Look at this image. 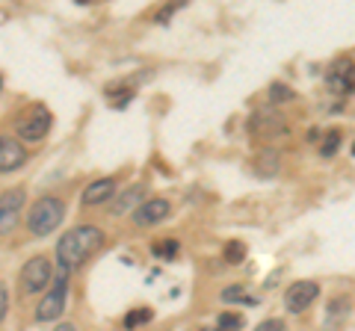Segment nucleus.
<instances>
[{"label": "nucleus", "instance_id": "obj_1", "mask_svg": "<svg viewBox=\"0 0 355 331\" xmlns=\"http://www.w3.org/2000/svg\"><path fill=\"white\" fill-rule=\"evenodd\" d=\"M104 242V231L95 228V225H80V228H71L69 234H62L57 242V258H60V267L62 269H80L83 263L101 249Z\"/></svg>", "mask_w": 355, "mask_h": 331}, {"label": "nucleus", "instance_id": "obj_2", "mask_svg": "<svg viewBox=\"0 0 355 331\" xmlns=\"http://www.w3.org/2000/svg\"><path fill=\"white\" fill-rule=\"evenodd\" d=\"M62 216H65V204L60 202V198L42 195L39 202L30 207L27 228H30V234H36V237H48V234H53V231L60 228Z\"/></svg>", "mask_w": 355, "mask_h": 331}, {"label": "nucleus", "instance_id": "obj_3", "mask_svg": "<svg viewBox=\"0 0 355 331\" xmlns=\"http://www.w3.org/2000/svg\"><path fill=\"white\" fill-rule=\"evenodd\" d=\"M249 134L258 142H263L266 148H272L275 142L291 136V127H287V118L282 113H275V109H258L249 118Z\"/></svg>", "mask_w": 355, "mask_h": 331}, {"label": "nucleus", "instance_id": "obj_4", "mask_svg": "<svg viewBox=\"0 0 355 331\" xmlns=\"http://www.w3.org/2000/svg\"><path fill=\"white\" fill-rule=\"evenodd\" d=\"M69 275H71L69 269L60 267L57 281H53L48 296H44L36 307V323H53V319H60L62 307H65V296H69Z\"/></svg>", "mask_w": 355, "mask_h": 331}, {"label": "nucleus", "instance_id": "obj_5", "mask_svg": "<svg viewBox=\"0 0 355 331\" xmlns=\"http://www.w3.org/2000/svg\"><path fill=\"white\" fill-rule=\"evenodd\" d=\"M53 125V116L48 113L44 107H30L24 116H18L15 121V134L21 139H27V142H39L48 136V130Z\"/></svg>", "mask_w": 355, "mask_h": 331}, {"label": "nucleus", "instance_id": "obj_6", "mask_svg": "<svg viewBox=\"0 0 355 331\" xmlns=\"http://www.w3.org/2000/svg\"><path fill=\"white\" fill-rule=\"evenodd\" d=\"M51 281V263L44 260V258H33L24 263V269H21V293L24 296H33V293H42L44 287H48Z\"/></svg>", "mask_w": 355, "mask_h": 331}, {"label": "nucleus", "instance_id": "obj_7", "mask_svg": "<svg viewBox=\"0 0 355 331\" xmlns=\"http://www.w3.org/2000/svg\"><path fill=\"white\" fill-rule=\"evenodd\" d=\"M326 86L335 95H340V98H347L352 89H355V65H352V60H347V57H340V60H335L329 65V71H326Z\"/></svg>", "mask_w": 355, "mask_h": 331}, {"label": "nucleus", "instance_id": "obj_8", "mask_svg": "<svg viewBox=\"0 0 355 331\" xmlns=\"http://www.w3.org/2000/svg\"><path fill=\"white\" fill-rule=\"evenodd\" d=\"M24 190H6L0 195V237L12 234L15 225H18V213L24 207Z\"/></svg>", "mask_w": 355, "mask_h": 331}, {"label": "nucleus", "instance_id": "obj_9", "mask_svg": "<svg viewBox=\"0 0 355 331\" xmlns=\"http://www.w3.org/2000/svg\"><path fill=\"white\" fill-rule=\"evenodd\" d=\"M169 213H172V204L166 202V198H148V202H142L137 211L130 213V219L137 228H151V225L163 222V219H169Z\"/></svg>", "mask_w": 355, "mask_h": 331}, {"label": "nucleus", "instance_id": "obj_10", "mask_svg": "<svg viewBox=\"0 0 355 331\" xmlns=\"http://www.w3.org/2000/svg\"><path fill=\"white\" fill-rule=\"evenodd\" d=\"M320 296V287L317 281H296L293 287H287V293H284V307L291 314H299V311H305V307L314 302Z\"/></svg>", "mask_w": 355, "mask_h": 331}, {"label": "nucleus", "instance_id": "obj_11", "mask_svg": "<svg viewBox=\"0 0 355 331\" xmlns=\"http://www.w3.org/2000/svg\"><path fill=\"white\" fill-rule=\"evenodd\" d=\"M27 163V148L12 136H0V175L15 172Z\"/></svg>", "mask_w": 355, "mask_h": 331}, {"label": "nucleus", "instance_id": "obj_12", "mask_svg": "<svg viewBox=\"0 0 355 331\" xmlns=\"http://www.w3.org/2000/svg\"><path fill=\"white\" fill-rule=\"evenodd\" d=\"M116 195V181L113 178H98L83 190V207H98L107 204Z\"/></svg>", "mask_w": 355, "mask_h": 331}, {"label": "nucleus", "instance_id": "obj_13", "mask_svg": "<svg viewBox=\"0 0 355 331\" xmlns=\"http://www.w3.org/2000/svg\"><path fill=\"white\" fill-rule=\"evenodd\" d=\"M142 193H146V190H142L139 184H137V186H128V190L116 198V204H113V216H125L128 211H130V213L137 211V207L142 204Z\"/></svg>", "mask_w": 355, "mask_h": 331}, {"label": "nucleus", "instance_id": "obj_14", "mask_svg": "<svg viewBox=\"0 0 355 331\" xmlns=\"http://www.w3.org/2000/svg\"><path fill=\"white\" fill-rule=\"evenodd\" d=\"M254 169H258L261 178H272V175H279V154L272 148H263L261 157L254 160Z\"/></svg>", "mask_w": 355, "mask_h": 331}, {"label": "nucleus", "instance_id": "obj_15", "mask_svg": "<svg viewBox=\"0 0 355 331\" xmlns=\"http://www.w3.org/2000/svg\"><path fill=\"white\" fill-rule=\"evenodd\" d=\"M222 302L225 305H258V299L254 296H249L246 287H240V284H231L222 290Z\"/></svg>", "mask_w": 355, "mask_h": 331}, {"label": "nucleus", "instance_id": "obj_16", "mask_svg": "<svg viewBox=\"0 0 355 331\" xmlns=\"http://www.w3.org/2000/svg\"><path fill=\"white\" fill-rule=\"evenodd\" d=\"M347 307H349L347 299H335V302L329 305V328H331V331L338 328L340 319H347Z\"/></svg>", "mask_w": 355, "mask_h": 331}, {"label": "nucleus", "instance_id": "obj_17", "mask_svg": "<svg viewBox=\"0 0 355 331\" xmlns=\"http://www.w3.org/2000/svg\"><path fill=\"white\" fill-rule=\"evenodd\" d=\"M222 258H225V263H243V258H246V246H243L240 240H231L228 246H225V251H222Z\"/></svg>", "mask_w": 355, "mask_h": 331}, {"label": "nucleus", "instance_id": "obj_18", "mask_svg": "<svg viewBox=\"0 0 355 331\" xmlns=\"http://www.w3.org/2000/svg\"><path fill=\"white\" fill-rule=\"evenodd\" d=\"M291 98H296L291 86H284V83H272L270 86V104H287Z\"/></svg>", "mask_w": 355, "mask_h": 331}, {"label": "nucleus", "instance_id": "obj_19", "mask_svg": "<svg viewBox=\"0 0 355 331\" xmlns=\"http://www.w3.org/2000/svg\"><path fill=\"white\" fill-rule=\"evenodd\" d=\"M151 251L157 258H163V260H172L175 255H178V240H163V242H157V246H151Z\"/></svg>", "mask_w": 355, "mask_h": 331}, {"label": "nucleus", "instance_id": "obj_20", "mask_svg": "<svg viewBox=\"0 0 355 331\" xmlns=\"http://www.w3.org/2000/svg\"><path fill=\"white\" fill-rule=\"evenodd\" d=\"M151 316H154L151 307H137L133 314H128V316H125V328H137V325H142V323H148Z\"/></svg>", "mask_w": 355, "mask_h": 331}, {"label": "nucleus", "instance_id": "obj_21", "mask_svg": "<svg viewBox=\"0 0 355 331\" xmlns=\"http://www.w3.org/2000/svg\"><path fill=\"white\" fill-rule=\"evenodd\" d=\"M216 328L219 331H240L243 328V319L237 316V314H219V319H216Z\"/></svg>", "mask_w": 355, "mask_h": 331}, {"label": "nucleus", "instance_id": "obj_22", "mask_svg": "<svg viewBox=\"0 0 355 331\" xmlns=\"http://www.w3.org/2000/svg\"><path fill=\"white\" fill-rule=\"evenodd\" d=\"M107 98H116V107H128V101L133 98V89H125V86H107Z\"/></svg>", "mask_w": 355, "mask_h": 331}, {"label": "nucleus", "instance_id": "obj_23", "mask_svg": "<svg viewBox=\"0 0 355 331\" xmlns=\"http://www.w3.org/2000/svg\"><path fill=\"white\" fill-rule=\"evenodd\" d=\"M338 145H340V134H338V130H329L326 139H323V148H320V154H323V157H335Z\"/></svg>", "mask_w": 355, "mask_h": 331}, {"label": "nucleus", "instance_id": "obj_24", "mask_svg": "<svg viewBox=\"0 0 355 331\" xmlns=\"http://www.w3.org/2000/svg\"><path fill=\"white\" fill-rule=\"evenodd\" d=\"M252 331H284V323L282 319H263V323H258Z\"/></svg>", "mask_w": 355, "mask_h": 331}, {"label": "nucleus", "instance_id": "obj_25", "mask_svg": "<svg viewBox=\"0 0 355 331\" xmlns=\"http://www.w3.org/2000/svg\"><path fill=\"white\" fill-rule=\"evenodd\" d=\"M181 6H184V3H169V6H166V9H163V12L157 15V21H160V24H166V21H169V15L175 12V9H181Z\"/></svg>", "mask_w": 355, "mask_h": 331}, {"label": "nucleus", "instance_id": "obj_26", "mask_svg": "<svg viewBox=\"0 0 355 331\" xmlns=\"http://www.w3.org/2000/svg\"><path fill=\"white\" fill-rule=\"evenodd\" d=\"M6 287H0V323H3V316H6Z\"/></svg>", "mask_w": 355, "mask_h": 331}, {"label": "nucleus", "instance_id": "obj_27", "mask_svg": "<svg viewBox=\"0 0 355 331\" xmlns=\"http://www.w3.org/2000/svg\"><path fill=\"white\" fill-rule=\"evenodd\" d=\"M57 331H77V328H74V325H71V323H62V325H60V328H57Z\"/></svg>", "mask_w": 355, "mask_h": 331}, {"label": "nucleus", "instance_id": "obj_28", "mask_svg": "<svg viewBox=\"0 0 355 331\" xmlns=\"http://www.w3.org/2000/svg\"><path fill=\"white\" fill-rule=\"evenodd\" d=\"M202 331H219V328H202Z\"/></svg>", "mask_w": 355, "mask_h": 331}, {"label": "nucleus", "instance_id": "obj_29", "mask_svg": "<svg viewBox=\"0 0 355 331\" xmlns=\"http://www.w3.org/2000/svg\"><path fill=\"white\" fill-rule=\"evenodd\" d=\"M0 89H3V77H0Z\"/></svg>", "mask_w": 355, "mask_h": 331}, {"label": "nucleus", "instance_id": "obj_30", "mask_svg": "<svg viewBox=\"0 0 355 331\" xmlns=\"http://www.w3.org/2000/svg\"><path fill=\"white\" fill-rule=\"evenodd\" d=\"M352 154H355V145H352Z\"/></svg>", "mask_w": 355, "mask_h": 331}]
</instances>
